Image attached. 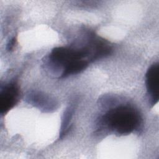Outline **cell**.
Wrapping results in <instances>:
<instances>
[{"mask_svg":"<svg viewBox=\"0 0 159 159\" xmlns=\"http://www.w3.org/2000/svg\"><path fill=\"white\" fill-rule=\"evenodd\" d=\"M107 125L120 135H128L140 125L141 118L132 107L121 106L109 111L104 116Z\"/></svg>","mask_w":159,"mask_h":159,"instance_id":"obj_1","label":"cell"},{"mask_svg":"<svg viewBox=\"0 0 159 159\" xmlns=\"http://www.w3.org/2000/svg\"><path fill=\"white\" fill-rule=\"evenodd\" d=\"M16 39L15 38H13L9 42L7 43V49L9 50V51H11L14 47V45L16 43Z\"/></svg>","mask_w":159,"mask_h":159,"instance_id":"obj_6","label":"cell"},{"mask_svg":"<svg viewBox=\"0 0 159 159\" xmlns=\"http://www.w3.org/2000/svg\"><path fill=\"white\" fill-rule=\"evenodd\" d=\"M88 65V62L84 59L73 61L63 68L60 78H66L69 75L78 73L84 70Z\"/></svg>","mask_w":159,"mask_h":159,"instance_id":"obj_5","label":"cell"},{"mask_svg":"<svg viewBox=\"0 0 159 159\" xmlns=\"http://www.w3.org/2000/svg\"><path fill=\"white\" fill-rule=\"evenodd\" d=\"M87 57L88 53L84 48L76 50L64 47L54 48L50 55V58L53 63L61 65L63 68L73 61L84 59Z\"/></svg>","mask_w":159,"mask_h":159,"instance_id":"obj_2","label":"cell"},{"mask_svg":"<svg viewBox=\"0 0 159 159\" xmlns=\"http://www.w3.org/2000/svg\"><path fill=\"white\" fill-rule=\"evenodd\" d=\"M19 89L16 83H12L1 91L0 94V113L4 114L11 110L17 102Z\"/></svg>","mask_w":159,"mask_h":159,"instance_id":"obj_3","label":"cell"},{"mask_svg":"<svg viewBox=\"0 0 159 159\" xmlns=\"http://www.w3.org/2000/svg\"><path fill=\"white\" fill-rule=\"evenodd\" d=\"M146 87L150 98V102L155 105L159 98V64L152 65L146 73Z\"/></svg>","mask_w":159,"mask_h":159,"instance_id":"obj_4","label":"cell"}]
</instances>
